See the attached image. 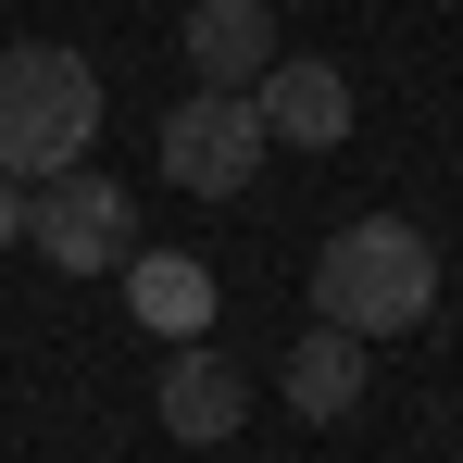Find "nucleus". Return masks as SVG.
Listing matches in <instances>:
<instances>
[{
  "instance_id": "nucleus-7",
  "label": "nucleus",
  "mask_w": 463,
  "mask_h": 463,
  "mask_svg": "<svg viewBox=\"0 0 463 463\" xmlns=\"http://www.w3.org/2000/svg\"><path fill=\"white\" fill-rule=\"evenodd\" d=\"M175 51H188L201 88H250L276 63V13H263V0H188V38H175Z\"/></svg>"
},
{
  "instance_id": "nucleus-10",
  "label": "nucleus",
  "mask_w": 463,
  "mask_h": 463,
  "mask_svg": "<svg viewBox=\"0 0 463 463\" xmlns=\"http://www.w3.org/2000/svg\"><path fill=\"white\" fill-rule=\"evenodd\" d=\"M13 238H25V188L0 175V250H13Z\"/></svg>"
},
{
  "instance_id": "nucleus-1",
  "label": "nucleus",
  "mask_w": 463,
  "mask_h": 463,
  "mask_svg": "<svg viewBox=\"0 0 463 463\" xmlns=\"http://www.w3.org/2000/svg\"><path fill=\"white\" fill-rule=\"evenodd\" d=\"M313 313L351 326V338H401V326H426V313H439V250H426V226H401V213L338 226L326 263H313Z\"/></svg>"
},
{
  "instance_id": "nucleus-8",
  "label": "nucleus",
  "mask_w": 463,
  "mask_h": 463,
  "mask_svg": "<svg viewBox=\"0 0 463 463\" xmlns=\"http://www.w3.org/2000/svg\"><path fill=\"white\" fill-rule=\"evenodd\" d=\"M126 313L151 338H213V276L188 250H126Z\"/></svg>"
},
{
  "instance_id": "nucleus-3",
  "label": "nucleus",
  "mask_w": 463,
  "mask_h": 463,
  "mask_svg": "<svg viewBox=\"0 0 463 463\" xmlns=\"http://www.w3.org/2000/svg\"><path fill=\"white\" fill-rule=\"evenodd\" d=\"M263 113H250V88H188L175 113H163V175L188 188V201H238L250 175H263Z\"/></svg>"
},
{
  "instance_id": "nucleus-4",
  "label": "nucleus",
  "mask_w": 463,
  "mask_h": 463,
  "mask_svg": "<svg viewBox=\"0 0 463 463\" xmlns=\"http://www.w3.org/2000/svg\"><path fill=\"white\" fill-rule=\"evenodd\" d=\"M25 238H38V263H63V276H113L138 226H126V188H113V175L63 163V175L25 188Z\"/></svg>"
},
{
  "instance_id": "nucleus-9",
  "label": "nucleus",
  "mask_w": 463,
  "mask_h": 463,
  "mask_svg": "<svg viewBox=\"0 0 463 463\" xmlns=\"http://www.w3.org/2000/svg\"><path fill=\"white\" fill-rule=\"evenodd\" d=\"M288 401H301L313 426H338V413H351V401H364V338H351V326H326V313H313V338H301V351H288Z\"/></svg>"
},
{
  "instance_id": "nucleus-2",
  "label": "nucleus",
  "mask_w": 463,
  "mask_h": 463,
  "mask_svg": "<svg viewBox=\"0 0 463 463\" xmlns=\"http://www.w3.org/2000/svg\"><path fill=\"white\" fill-rule=\"evenodd\" d=\"M88 138H100V76H88V51H51V38L0 51V175L38 188V175L88 163Z\"/></svg>"
},
{
  "instance_id": "nucleus-5",
  "label": "nucleus",
  "mask_w": 463,
  "mask_h": 463,
  "mask_svg": "<svg viewBox=\"0 0 463 463\" xmlns=\"http://www.w3.org/2000/svg\"><path fill=\"white\" fill-rule=\"evenodd\" d=\"M250 113H263V138H276V151H338V138H351V76H338V63H288V51H276V63L250 76Z\"/></svg>"
},
{
  "instance_id": "nucleus-6",
  "label": "nucleus",
  "mask_w": 463,
  "mask_h": 463,
  "mask_svg": "<svg viewBox=\"0 0 463 463\" xmlns=\"http://www.w3.org/2000/svg\"><path fill=\"white\" fill-rule=\"evenodd\" d=\"M238 413H250V388H238V364L213 351V338H175L163 351V426L188 439V451H226Z\"/></svg>"
}]
</instances>
